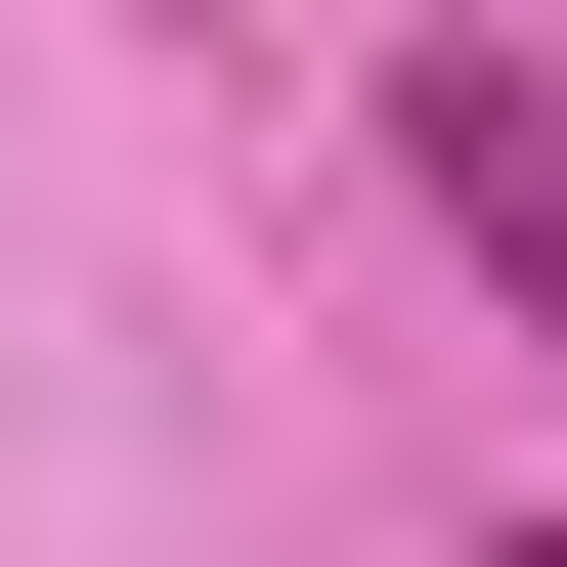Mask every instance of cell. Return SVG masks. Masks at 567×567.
<instances>
[{
  "label": "cell",
  "instance_id": "obj_1",
  "mask_svg": "<svg viewBox=\"0 0 567 567\" xmlns=\"http://www.w3.org/2000/svg\"><path fill=\"white\" fill-rule=\"evenodd\" d=\"M393 175L481 218V306L567 350V44H393Z\"/></svg>",
  "mask_w": 567,
  "mask_h": 567
},
{
  "label": "cell",
  "instance_id": "obj_2",
  "mask_svg": "<svg viewBox=\"0 0 567 567\" xmlns=\"http://www.w3.org/2000/svg\"><path fill=\"white\" fill-rule=\"evenodd\" d=\"M524 567H567V524H524Z\"/></svg>",
  "mask_w": 567,
  "mask_h": 567
}]
</instances>
